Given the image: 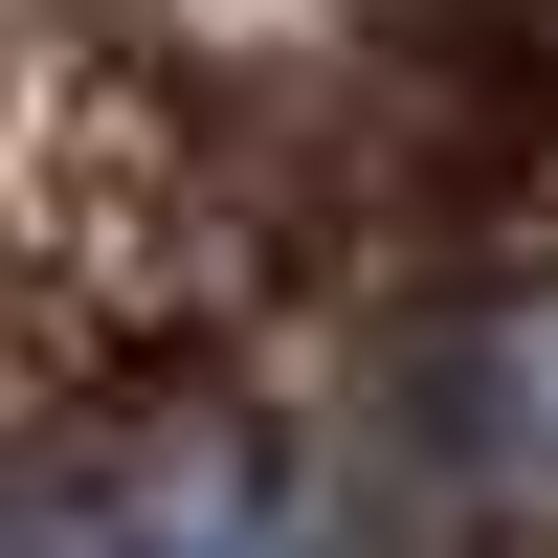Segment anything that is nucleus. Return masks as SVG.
<instances>
[{"mask_svg": "<svg viewBox=\"0 0 558 558\" xmlns=\"http://www.w3.org/2000/svg\"><path fill=\"white\" fill-rule=\"evenodd\" d=\"M0 558H313L268 447H112V470H23Z\"/></svg>", "mask_w": 558, "mask_h": 558, "instance_id": "f257e3e1", "label": "nucleus"}]
</instances>
